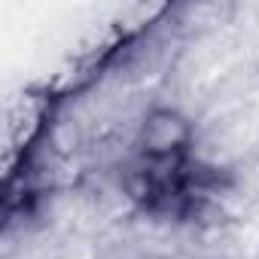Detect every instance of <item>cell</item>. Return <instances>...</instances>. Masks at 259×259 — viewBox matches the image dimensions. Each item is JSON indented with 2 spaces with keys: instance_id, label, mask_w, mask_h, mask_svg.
Returning <instances> with one entry per match:
<instances>
[{
  "instance_id": "obj_1",
  "label": "cell",
  "mask_w": 259,
  "mask_h": 259,
  "mask_svg": "<svg viewBox=\"0 0 259 259\" xmlns=\"http://www.w3.org/2000/svg\"><path fill=\"white\" fill-rule=\"evenodd\" d=\"M125 192L147 213L189 220L217 195L213 168L192 153V128L174 110H156L125 168Z\"/></svg>"
}]
</instances>
